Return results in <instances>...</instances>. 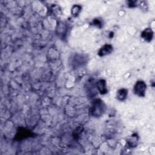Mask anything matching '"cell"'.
I'll return each mask as SVG.
<instances>
[{
  "instance_id": "obj_9",
  "label": "cell",
  "mask_w": 155,
  "mask_h": 155,
  "mask_svg": "<svg viewBox=\"0 0 155 155\" xmlns=\"http://www.w3.org/2000/svg\"><path fill=\"white\" fill-rule=\"evenodd\" d=\"M137 139L136 138V136H132L131 138L128 140V144L130 147H134V146H136V142H137Z\"/></svg>"
},
{
  "instance_id": "obj_3",
  "label": "cell",
  "mask_w": 155,
  "mask_h": 155,
  "mask_svg": "<svg viewBox=\"0 0 155 155\" xmlns=\"http://www.w3.org/2000/svg\"><path fill=\"white\" fill-rule=\"evenodd\" d=\"M31 136V132L30 130L24 129V128H20L16 134L15 139L17 140H21L27 137H28Z\"/></svg>"
},
{
  "instance_id": "obj_4",
  "label": "cell",
  "mask_w": 155,
  "mask_h": 155,
  "mask_svg": "<svg viewBox=\"0 0 155 155\" xmlns=\"http://www.w3.org/2000/svg\"><path fill=\"white\" fill-rule=\"evenodd\" d=\"M96 89L100 92L101 94H104L107 93V88L106 82L104 79H100L96 83Z\"/></svg>"
},
{
  "instance_id": "obj_8",
  "label": "cell",
  "mask_w": 155,
  "mask_h": 155,
  "mask_svg": "<svg viewBox=\"0 0 155 155\" xmlns=\"http://www.w3.org/2000/svg\"><path fill=\"white\" fill-rule=\"evenodd\" d=\"M81 10V6L78 5H74L71 9V13L73 16H76L78 15Z\"/></svg>"
},
{
  "instance_id": "obj_6",
  "label": "cell",
  "mask_w": 155,
  "mask_h": 155,
  "mask_svg": "<svg viewBox=\"0 0 155 155\" xmlns=\"http://www.w3.org/2000/svg\"><path fill=\"white\" fill-rule=\"evenodd\" d=\"M113 51V47L110 44H105L101 48L98 52V54L100 56H104L110 54Z\"/></svg>"
},
{
  "instance_id": "obj_1",
  "label": "cell",
  "mask_w": 155,
  "mask_h": 155,
  "mask_svg": "<svg viewBox=\"0 0 155 155\" xmlns=\"http://www.w3.org/2000/svg\"><path fill=\"white\" fill-rule=\"evenodd\" d=\"M105 105L104 102L99 99H94L91 103L90 109V113L92 116L98 117L102 116L105 111Z\"/></svg>"
},
{
  "instance_id": "obj_5",
  "label": "cell",
  "mask_w": 155,
  "mask_h": 155,
  "mask_svg": "<svg viewBox=\"0 0 155 155\" xmlns=\"http://www.w3.org/2000/svg\"><path fill=\"white\" fill-rule=\"evenodd\" d=\"M153 31L151 28L145 29L141 33V37L146 41L150 42L153 38Z\"/></svg>"
},
{
  "instance_id": "obj_10",
  "label": "cell",
  "mask_w": 155,
  "mask_h": 155,
  "mask_svg": "<svg viewBox=\"0 0 155 155\" xmlns=\"http://www.w3.org/2000/svg\"><path fill=\"white\" fill-rule=\"evenodd\" d=\"M92 24L93 25H95L99 28L102 27V22L101 20L99 19H94L92 22Z\"/></svg>"
},
{
  "instance_id": "obj_2",
  "label": "cell",
  "mask_w": 155,
  "mask_h": 155,
  "mask_svg": "<svg viewBox=\"0 0 155 155\" xmlns=\"http://www.w3.org/2000/svg\"><path fill=\"white\" fill-rule=\"evenodd\" d=\"M147 88L146 84L142 81H138L134 85V93L139 97H144Z\"/></svg>"
},
{
  "instance_id": "obj_7",
  "label": "cell",
  "mask_w": 155,
  "mask_h": 155,
  "mask_svg": "<svg viewBox=\"0 0 155 155\" xmlns=\"http://www.w3.org/2000/svg\"><path fill=\"white\" fill-rule=\"evenodd\" d=\"M127 94H128L127 90L125 89V88H122L117 91L116 96H117V98L118 100H119L120 101H123L126 99V97L127 96Z\"/></svg>"
}]
</instances>
